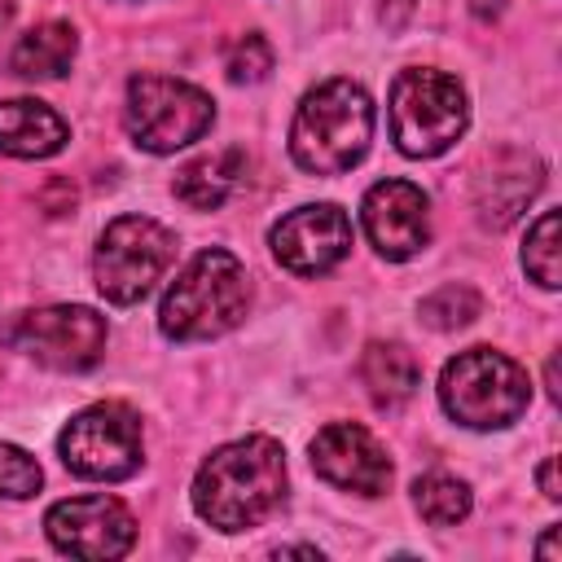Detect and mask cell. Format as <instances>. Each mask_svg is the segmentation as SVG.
Instances as JSON below:
<instances>
[{
    "label": "cell",
    "mask_w": 562,
    "mask_h": 562,
    "mask_svg": "<svg viewBox=\"0 0 562 562\" xmlns=\"http://www.w3.org/2000/svg\"><path fill=\"white\" fill-rule=\"evenodd\" d=\"M285 501V452L268 435L215 448L193 474V509L215 531L259 527Z\"/></svg>",
    "instance_id": "1"
},
{
    "label": "cell",
    "mask_w": 562,
    "mask_h": 562,
    "mask_svg": "<svg viewBox=\"0 0 562 562\" xmlns=\"http://www.w3.org/2000/svg\"><path fill=\"white\" fill-rule=\"evenodd\" d=\"M250 307V277L237 255L211 246L198 250L162 294L158 329L171 342H206L241 325Z\"/></svg>",
    "instance_id": "2"
},
{
    "label": "cell",
    "mask_w": 562,
    "mask_h": 562,
    "mask_svg": "<svg viewBox=\"0 0 562 562\" xmlns=\"http://www.w3.org/2000/svg\"><path fill=\"white\" fill-rule=\"evenodd\" d=\"M373 140V101L351 79L316 83L290 123V158L312 176L351 171Z\"/></svg>",
    "instance_id": "3"
},
{
    "label": "cell",
    "mask_w": 562,
    "mask_h": 562,
    "mask_svg": "<svg viewBox=\"0 0 562 562\" xmlns=\"http://www.w3.org/2000/svg\"><path fill=\"white\" fill-rule=\"evenodd\" d=\"M439 404L457 426L505 430L531 404V382L518 360L492 347H470L452 356L439 373Z\"/></svg>",
    "instance_id": "4"
},
{
    "label": "cell",
    "mask_w": 562,
    "mask_h": 562,
    "mask_svg": "<svg viewBox=\"0 0 562 562\" xmlns=\"http://www.w3.org/2000/svg\"><path fill=\"white\" fill-rule=\"evenodd\" d=\"M391 140L408 158H439L452 149L470 123L465 88L435 70V66H408L391 83Z\"/></svg>",
    "instance_id": "5"
},
{
    "label": "cell",
    "mask_w": 562,
    "mask_h": 562,
    "mask_svg": "<svg viewBox=\"0 0 562 562\" xmlns=\"http://www.w3.org/2000/svg\"><path fill=\"white\" fill-rule=\"evenodd\" d=\"M215 123V101L171 75H132L123 97V127L145 154H176L202 140Z\"/></svg>",
    "instance_id": "6"
},
{
    "label": "cell",
    "mask_w": 562,
    "mask_h": 562,
    "mask_svg": "<svg viewBox=\"0 0 562 562\" xmlns=\"http://www.w3.org/2000/svg\"><path fill=\"white\" fill-rule=\"evenodd\" d=\"M176 259V237L149 215H119L105 224L92 250V281L105 303H140Z\"/></svg>",
    "instance_id": "7"
},
{
    "label": "cell",
    "mask_w": 562,
    "mask_h": 562,
    "mask_svg": "<svg viewBox=\"0 0 562 562\" xmlns=\"http://www.w3.org/2000/svg\"><path fill=\"white\" fill-rule=\"evenodd\" d=\"M57 457L70 474L92 479V483L132 479L145 461V439H140L136 408H127L119 400H101V404L79 408L57 435Z\"/></svg>",
    "instance_id": "8"
},
{
    "label": "cell",
    "mask_w": 562,
    "mask_h": 562,
    "mask_svg": "<svg viewBox=\"0 0 562 562\" xmlns=\"http://www.w3.org/2000/svg\"><path fill=\"white\" fill-rule=\"evenodd\" d=\"M18 351H26L35 364L57 369V373H83L101 360L105 351V316L83 307V303H53V307H31L13 316L4 334Z\"/></svg>",
    "instance_id": "9"
},
{
    "label": "cell",
    "mask_w": 562,
    "mask_h": 562,
    "mask_svg": "<svg viewBox=\"0 0 562 562\" xmlns=\"http://www.w3.org/2000/svg\"><path fill=\"white\" fill-rule=\"evenodd\" d=\"M44 531L53 549L83 558V562H110L123 558L136 544V518L114 496H70L57 501L44 514Z\"/></svg>",
    "instance_id": "10"
},
{
    "label": "cell",
    "mask_w": 562,
    "mask_h": 562,
    "mask_svg": "<svg viewBox=\"0 0 562 562\" xmlns=\"http://www.w3.org/2000/svg\"><path fill=\"white\" fill-rule=\"evenodd\" d=\"M277 263L294 277H325L351 250V220L334 202H307L281 215L268 233Z\"/></svg>",
    "instance_id": "11"
},
{
    "label": "cell",
    "mask_w": 562,
    "mask_h": 562,
    "mask_svg": "<svg viewBox=\"0 0 562 562\" xmlns=\"http://www.w3.org/2000/svg\"><path fill=\"white\" fill-rule=\"evenodd\" d=\"M360 224L382 259H413L430 241V198L413 180H378L360 202Z\"/></svg>",
    "instance_id": "12"
},
{
    "label": "cell",
    "mask_w": 562,
    "mask_h": 562,
    "mask_svg": "<svg viewBox=\"0 0 562 562\" xmlns=\"http://www.w3.org/2000/svg\"><path fill=\"white\" fill-rule=\"evenodd\" d=\"M312 470L356 496H382L391 487V457L386 448L356 422H329L312 439Z\"/></svg>",
    "instance_id": "13"
},
{
    "label": "cell",
    "mask_w": 562,
    "mask_h": 562,
    "mask_svg": "<svg viewBox=\"0 0 562 562\" xmlns=\"http://www.w3.org/2000/svg\"><path fill=\"white\" fill-rule=\"evenodd\" d=\"M70 140V127L57 110L35 97L0 101V154L9 158H53Z\"/></svg>",
    "instance_id": "14"
},
{
    "label": "cell",
    "mask_w": 562,
    "mask_h": 562,
    "mask_svg": "<svg viewBox=\"0 0 562 562\" xmlns=\"http://www.w3.org/2000/svg\"><path fill=\"white\" fill-rule=\"evenodd\" d=\"M246 176V158L241 149H220V154H202L193 162H184L171 180V193L189 206V211H215L233 198V189Z\"/></svg>",
    "instance_id": "15"
},
{
    "label": "cell",
    "mask_w": 562,
    "mask_h": 562,
    "mask_svg": "<svg viewBox=\"0 0 562 562\" xmlns=\"http://www.w3.org/2000/svg\"><path fill=\"white\" fill-rule=\"evenodd\" d=\"M75 53H79L75 26L48 18V22H35L26 35H18V44L9 53V66L22 79H61L70 70Z\"/></svg>",
    "instance_id": "16"
},
{
    "label": "cell",
    "mask_w": 562,
    "mask_h": 562,
    "mask_svg": "<svg viewBox=\"0 0 562 562\" xmlns=\"http://www.w3.org/2000/svg\"><path fill=\"white\" fill-rule=\"evenodd\" d=\"M360 378L378 408H400L417 391L422 369L404 342H369L360 356Z\"/></svg>",
    "instance_id": "17"
},
{
    "label": "cell",
    "mask_w": 562,
    "mask_h": 562,
    "mask_svg": "<svg viewBox=\"0 0 562 562\" xmlns=\"http://www.w3.org/2000/svg\"><path fill=\"white\" fill-rule=\"evenodd\" d=\"M536 189H540V162L536 158H527L518 171H496V176L487 171L483 184H479V215H483V224L505 228L536 198Z\"/></svg>",
    "instance_id": "18"
},
{
    "label": "cell",
    "mask_w": 562,
    "mask_h": 562,
    "mask_svg": "<svg viewBox=\"0 0 562 562\" xmlns=\"http://www.w3.org/2000/svg\"><path fill=\"white\" fill-rule=\"evenodd\" d=\"M413 505L417 514L430 522V527H457L465 522L474 496H470V483L457 479V474H443V470H430L413 483Z\"/></svg>",
    "instance_id": "19"
},
{
    "label": "cell",
    "mask_w": 562,
    "mask_h": 562,
    "mask_svg": "<svg viewBox=\"0 0 562 562\" xmlns=\"http://www.w3.org/2000/svg\"><path fill=\"white\" fill-rule=\"evenodd\" d=\"M522 272L540 285V290H558L562 285V263H558V211H544L522 241Z\"/></svg>",
    "instance_id": "20"
},
{
    "label": "cell",
    "mask_w": 562,
    "mask_h": 562,
    "mask_svg": "<svg viewBox=\"0 0 562 562\" xmlns=\"http://www.w3.org/2000/svg\"><path fill=\"white\" fill-rule=\"evenodd\" d=\"M479 307H483V299L470 290V285H439L435 294H426L422 299V321L430 325V329H439V334H448V329H461V325H470L474 316H479Z\"/></svg>",
    "instance_id": "21"
},
{
    "label": "cell",
    "mask_w": 562,
    "mask_h": 562,
    "mask_svg": "<svg viewBox=\"0 0 562 562\" xmlns=\"http://www.w3.org/2000/svg\"><path fill=\"white\" fill-rule=\"evenodd\" d=\"M272 70V44L250 31V35H237L228 48H224V75L233 83H259L263 75Z\"/></svg>",
    "instance_id": "22"
},
{
    "label": "cell",
    "mask_w": 562,
    "mask_h": 562,
    "mask_svg": "<svg viewBox=\"0 0 562 562\" xmlns=\"http://www.w3.org/2000/svg\"><path fill=\"white\" fill-rule=\"evenodd\" d=\"M40 483H44L40 461H35L26 448L0 439V496H9V501H26V496L40 492Z\"/></svg>",
    "instance_id": "23"
},
{
    "label": "cell",
    "mask_w": 562,
    "mask_h": 562,
    "mask_svg": "<svg viewBox=\"0 0 562 562\" xmlns=\"http://www.w3.org/2000/svg\"><path fill=\"white\" fill-rule=\"evenodd\" d=\"M536 479H540V492H544L549 501L562 496V487H558V457H544V465L536 470Z\"/></svg>",
    "instance_id": "24"
},
{
    "label": "cell",
    "mask_w": 562,
    "mask_h": 562,
    "mask_svg": "<svg viewBox=\"0 0 562 562\" xmlns=\"http://www.w3.org/2000/svg\"><path fill=\"white\" fill-rule=\"evenodd\" d=\"M540 553H544L549 562H562V553H558V527H549V531H544V540H540Z\"/></svg>",
    "instance_id": "25"
},
{
    "label": "cell",
    "mask_w": 562,
    "mask_h": 562,
    "mask_svg": "<svg viewBox=\"0 0 562 562\" xmlns=\"http://www.w3.org/2000/svg\"><path fill=\"white\" fill-rule=\"evenodd\" d=\"M501 9H505V0H474V13L479 18H496Z\"/></svg>",
    "instance_id": "26"
},
{
    "label": "cell",
    "mask_w": 562,
    "mask_h": 562,
    "mask_svg": "<svg viewBox=\"0 0 562 562\" xmlns=\"http://www.w3.org/2000/svg\"><path fill=\"white\" fill-rule=\"evenodd\" d=\"M13 18V0H0V26Z\"/></svg>",
    "instance_id": "27"
}]
</instances>
